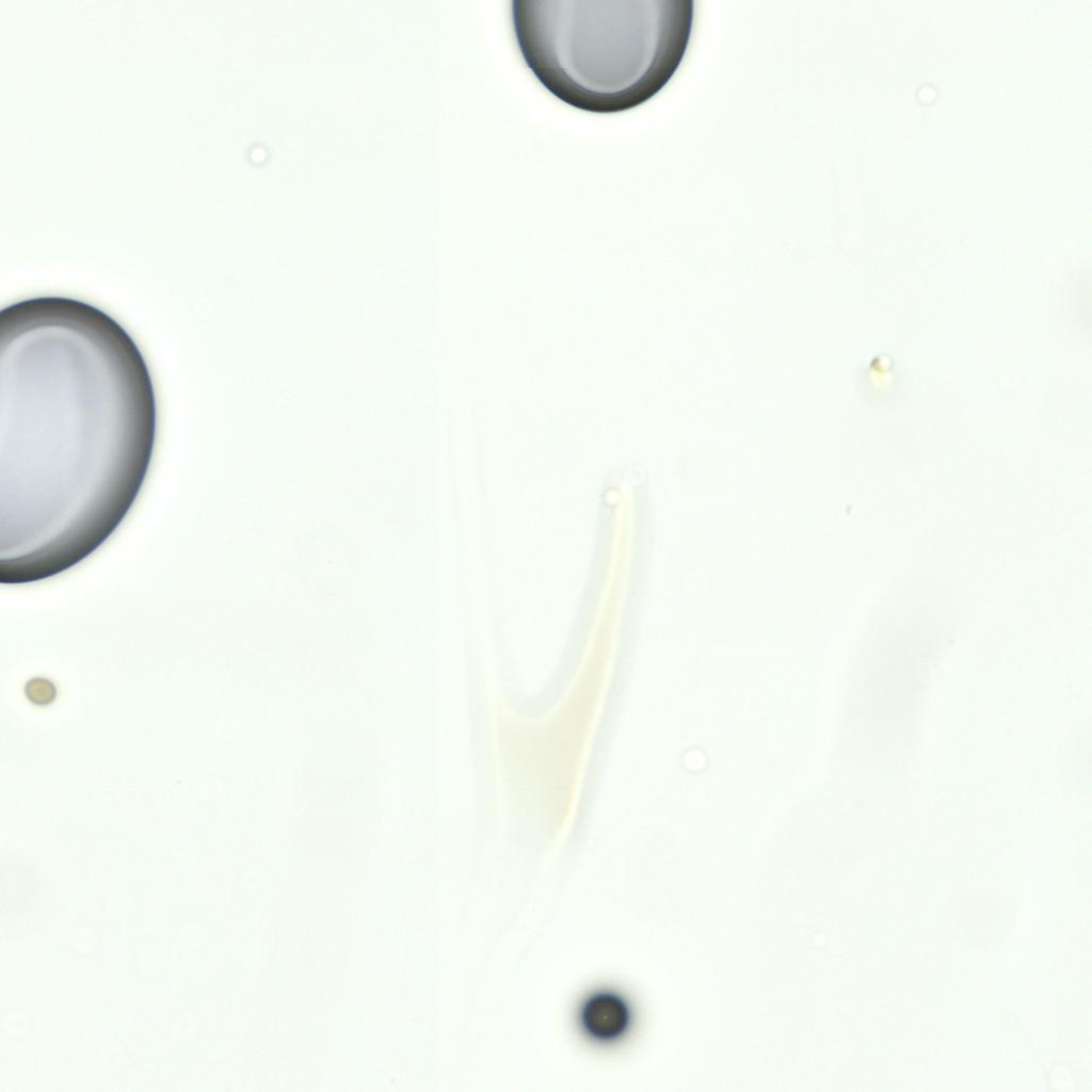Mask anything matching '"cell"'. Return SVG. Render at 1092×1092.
Returning a JSON list of instances; mask_svg holds the SVG:
<instances>
[{
    "mask_svg": "<svg viewBox=\"0 0 1092 1092\" xmlns=\"http://www.w3.org/2000/svg\"><path fill=\"white\" fill-rule=\"evenodd\" d=\"M520 54L562 102L590 113L631 110L677 70L693 9L677 0H514Z\"/></svg>",
    "mask_w": 1092,
    "mask_h": 1092,
    "instance_id": "2",
    "label": "cell"
},
{
    "mask_svg": "<svg viewBox=\"0 0 1092 1092\" xmlns=\"http://www.w3.org/2000/svg\"><path fill=\"white\" fill-rule=\"evenodd\" d=\"M44 682H45L44 680H32L28 685L27 693H28V696L33 702H36V703H39V704H44V701L42 698V694L44 695V697L47 698L48 702L53 698V695H54L53 686L50 685V684H48L47 686H44Z\"/></svg>",
    "mask_w": 1092,
    "mask_h": 1092,
    "instance_id": "4",
    "label": "cell"
},
{
    "mask_svg": "<svg viewBox=\"0 0 1092 1092\" xmlns=\"http://www.w3.org/2000/svg\"><path fill=\"white\" fill-rule=\"evenodd\" d=\"M578 1021L582 1032L599 1044L619 1041L631 1024V1010L626 999L612 990H599L583 999Z\"/></svg>",
    "mask_w": 1092,
    "mask_h": 1092,
    "instance_id": "3",
    "label": "cell"
},
{
    "mask_svg": "<svg viewBox=\"0 0 1092 1092\" xmlns=\"http://www.w3.org/2000/svg\"><path fill=\"white\" fill-rule=\"evenodd\" d=\"M156 432L150 370L115 318L62 295L1 309L2 452L111 451L148 463Z\"/></svg>",
    "mask_w": 1092,
    "mask_h": 1092,
    "instance_id": "1",
    "label": "cell"
}]
</instances>
